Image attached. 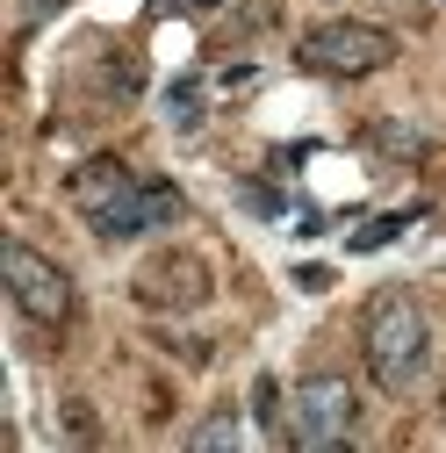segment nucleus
I'll list each match as a JSON object with an SVG mask.
<instances>
[{
  "label": "nucleus",
  "mask_w": 446,
  "mask_h": 453,
  "mask_svg": "<svg viewBox=\"0 0 446 453\" xmlns=\"http://www.w3.org/2000/svg\"><path fill=\"white\" fill-rule=\"evenodd\" d=\"M65 195L94 223V238H144V231H173V223L188 216L181 188L144 180L137 165H123V158H87L80 173L65 180Z\"/></svg>",
  "instance_id": "obj_1"
},
{
  "label": "nucleus",
  "mask_w": 446,
  "mask_h": 453,
  "mask_svg": "<svg viewBox=\"0 0 446 453\" xmlns=\"http://www.w3.org/2000/svg\"><path fill=\"white\" fill-rule=\"evenodd\" d=\"M360 360H367L374 388H388V395H404V388L425 381V367H432V324H425V310H418L404 288H381V296L367 303Z\"/></svg>",
  "instance_id": "obj_2"
},
{
  "label": "nucleus",
  "mask_w": 446,
  "mask_h": 453,
  "mask_svg": "<svg viewBox=\"0 0 446 453\" xmlns=\"http://www.w3.org/2000/svg\"><path fill=\"white\" fill-rule=\"evenodd\" d=\"M360 425V395L346 374H310L296 381L288 395V418H281V446H303V453H331V446H346Z\"/></svg>",
  "instance_id": "obj_3"
},
{
  "label": "nucleus",
  "mask_w": 446,
  "mask_h": 453,
  "mask_svg": "<svg viewBox=\"0 0 446 453\" xmlns=\"http://www.w3.org/2000/svg\"><path fill=\"white\" fill-rule=\"evenodd\" d=\"M388 58H396V36L374 29V22H317L296 43V65L303 73H324V80H367Z\"/></svg>",
  "instance_id": "obj_4"
},
{
  "label": "nucleus",
  "mask_w": 446,
  "mask_h": 453,
  "mask_svg": "<svg viewBox=\"0 0 446 453\" xmlns=\"http://www.w3.org/2000/svg\"><path fill=\"white\" fill-rule=\"evenodd\" d=\"M0 266H8V296L29 324H65L73 317V273L58 259H43L36 245L8 238V252H0Z\"/></svg>",
  "instance_id": "obj_5"
},
{
  "label": "nucleus",
  "mask_w": 446,
  "mask_h": 453,
  "mask_svg": "<svg viewBox=\"0 0 446 453\" xmlns=\"http://www.w3.org/2000/svg\"><path fill=\"white\" fill-rule=\"evenodd\" d=\"M137 303H151V310H195V303H209V266L195 252H158L137 273Z\"/></svg>",
  "instance_id": "obj_6"
},
{
  "label": "nucleus",
  "mask_w": 446,
  "mask_h": 453,
  "mask_svg": "<svg viewBox=\"0 0 446 453\" xmlns=\"http://www.w3.org/2000/svg\"><path fill=\"white\" fill-rule=\"evenodd\" d=\"M188 446L195 453H223V446H245V418L231 411V403H223V411H209L195 432H188Z\"/></svg>",
  "instance_id": "obj_7"
},
{
  "label": "nucleus",
  "mask_w": 446,
  "mask_h": 453,
  "mask_svg": "<svg viewBox=\"0 0 446 453\" xmlns=\"http://www.w3.org/2000/svg\"><path fill=\"white\" fill-rule=\"evenodd\" d=\"M404 223H418V209H396V216H374V223H367V231H353L346 245H353V252H381L388 238H396V231H404Z\"/></svg>",
  "instance_id": "obj_8"
},
{
  "label": "nucleus",
  "mask_w": 446,
  "mask_h": 453,
  "mask_svg": "<svg viewBox=\"0 0 446 453\" xmlns=\"http://www.w3.org/2000/svg\"><path fill=\"white\" fill-rule=\"evenodd\" d=\"M165 123H173V130H202V94H195L188 80L165 94Z\"/></svg>",
  "instance_id": "obj_9"
},
{
  "label": "nucleus",
  "mask_w": 446,
  "mask_h": 453,
  "mask_svg": "<svg viewBox=\"0 0 446 453\" xmlns=\"http://www.w3.org/2000/svg\"><path fill=\"white\" fill-rule=\"evenodd\" d=\"M58 8H73V0H22V22H50Z\"/></svg>",
  "instance_id": "obj_10"
}]
</instances>
